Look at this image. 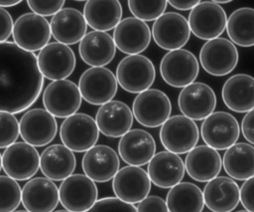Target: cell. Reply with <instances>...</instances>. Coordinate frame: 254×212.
<instances>
[{"mask_svg": "<svg viewBox=\"0 0 254 212\" xmlns=\"http://www.w3.org/2000/svg\"><path fill=\"white\" fill-rule=\"evenodd\" d=\"M223 169L230 178L245 181L254 176V146L246 142H236L222 157Z\"/></svg>", "mask_w": 254, "mask_h": 212, "instance_id": "d6a6232c", "label": "cell"}, {"mask_svg": "<svg viewBox=\"0 0 254 212\" xmlns=\"http://www.w3.org/2000/svg\"><path fill=\"white\" fill-rule=\"evenodd\" d=\"M59 201V188L46 177L32 178L22 188V204L28 212H53Z\"/></svg>", "mask_w": 254, "mask_h": 212, "instance_id": "d4e9b609", "label": "cell"}, {"mask_svg": "<svg viewBox=\"0 0 254 212\" xmlns=\"http://www.w3.org/2000/svg\"><path fill=\"white\" fill-rule=\"evenodd\" d=\"M204 205L212 212H231L240 202V188L230 177L217 176L203 188Z\"/></svg>", "mask_w": 254, "mask_h": 212, "instance_id": "484cf974", "label": "cell"}, {"mask_svg": "<svg viewBox=\"0 0 254 212\" xmlns=\"http://www.w3.org/2000/svg\"><path fill=\"white\" fill-rule=\"evenodd\" d=\"M119 157L116 151L104 144L94 145L87 150L81 160V167L88 178L94 182H107L119 170Z\"/></svg>", "mask_w": 254, "mask_h": 212, "instance_id": "7402d4cb", "label": "cell"}, {"mask_svg": "<svg viewBox=\"0 0 254 212\" xmlns=\"http://www.w3.org/2000/svg\"><path fill=\"white\" fill-rule=\"evenodd\" d=\"M186 167L183 159L170 151H160L148 163L147 173L153 184L160 188H172L181 183Z\"/></svg>", "mask_w": 254, "mask_h": 212, "instance_id": "cb8c5ba5", "label": "cell"}, {"mask_svg": "<svg viewBox=\"0 0 254 212\" xmlns=\"http://www.w3.org/2000/svg\"><path fill=\"white\" fill-rule=\"evenodd\" d=\"M52 36L58 43L74 45L86 35L87 24L83 14L77 9L63 8L50 22Z\"/></svg>", "mask_w": 254, "mask_h": 212, "instance_id": "83f0119b", "label": "cell"}, {"mask_svg": "<svg viewBox=\"0 0 254 212\" xmlns=\"http://www.w3.org/2000/svg\"><path fill=\"white\" fill-rule=\"evenodd\" d=\"M224 105L235 112L254 109V78L247 74H235L228 78L221 90Z\"/></svg>", "mask_w": 254, "mask_h": 212, "instance_id": "f1b7e54d", "label": "cell"}, {"mask_svg": "<svg viewBox=\"0 0 254 212\" xmlns=\"http://www.w3.org/2000/svg\"><path fill=\"white\" fill-rule=\"evenodd\" d=\"M240 202L245 210L254 212V176L245 180L241 185Z\"/></svg>", "mask_w": 254, "mask_h": 212, "instance_id": "b9f144b4", "label": "cell"}, {"mask_svg": "<svg viewBox=\"0 0 254 212\" xmlns=\"http://www.w3.org/2000/svg\"><path fill=\"white\" fill-rule=\"evenodd\" d=\"M1 168H2V155L0 153V170H1Z\"/></svg>", "mask_w": 254, "mask_h": 212, "instance_id": "7dc6e473", "label": "cell"}, {"mask_svg": "<svg viewBox=\"0 0 254 212\" xmlns=\"http://www.w3.org/2000/svg\"><path fill=\"white\" fill-rule=\"evenodd\" d=\"M44 86L37 56L14 42L0 44V111L20 113L39 98Z\"/></svg>", "mask_w": 254, "mask_h": 212, "instance_id": "6da1fadb", "label": "cell"}, {"mask_svg": "<svg viewBox=\"0 0 254 212\" xmlns=\"http://www.w3.org/2000/svg\"><path fill=\"white\" fill-rule=\"evenodd\" d=\"M137 212H169L166 201L156 195L147 196L144 200L138 203Z\"/></svg>", "mask_w": 254, "mask_h": 212, "instance_id": "60d3db41", "label": "cell"}, {"mask_svg": "<svg viewBox=\"0 0 254 212\" xmlns=\"http://www.w3.org/2000/svg\"><path fill=\"white\" fill-rule=\"evenodd\" d=\"M236 212H249V211H247V210H238Z\"/></svg>", "mask_w": 254, "mask_h": 212, "instance_id": "f907efd6", "label": "cell"}, {"mask_svg": "<svg viewBox=\"0 0 254 212\" xmlns=\"http://www.w3.org/2000/svg\"><path fill=\"white\" fill-rule=\"evenodd\" d=\"M60 202L69 212H86L98 197L97 186L83 174H72L62 181L59 188Z\"/></svg>", "mask_w": 254, "mask_h": 212, "instance_id": "7c38bea8", "label": "cell"}, {"mask_svg": "<svg viewBox=\"0 0 254 212\" xmlns=\"http://www.w3.org/2000/svg\"><path fill=\"white\" fill-rule=\"evenodd\" d=\"M38 67L44 78L65 80L75 69L76 59L71 48L58 42L49 43L37 56Z\"/></svg>", "mask_w": 254, "mask_h": 212, "instance_id": "5bb4252c", "label": "cell"}, {"mask_svg": "<svg viewBox=\"0 0 254 212\" xmlns=\"http://www.w3.org/2000/svg\"><path fill=\"white\" fill-rule=\"evenodd\" d=\"M239 54L236 46L226 38L206 41L199 51V63L203 70L215 77L230 74L237 66Z\"/></svg>", "mask_w": 254, "mask_h": 212, "instance_id": "52a82bcc", "label": "cell"}, {"mask_svg": "<svg viewBox=\"0 0 254 212\" xmlns=\"http://www.w3.org/2000/svg\"><path fill=\"white\" fill-rule=\"evenodd\" d=\"M132 112L138 123L155 128L162 126L170 117L172 104L164 92L149 89L136 96L132 104Z\"/></svg>", "mask_w": 254, "mask_h": 212, "instance_id": "8992f818", "label": "cell"}, {"mask_svg": "<svg viewBox=\"0 0 254 212\" xmlns=\"http://www.w3.org/2000/svg\"><path fill=\"white\" fill-rule=\"evenodd\" d=\"M20 134L19 121L9 112L0 111V148H7L15 143Z\"/></svg>", "mask_w": 254, "mask_h": 212, "instance_id": "74e56055", "label": "cell"}, {"mask_svg": "<svg viewBox=\"0 0 254 212\" xmlns=\"http://www.w3.org/2000/svg\"><path fill=\"white\" fill-rule=\"evenodd\" d=\"M21 202L19 183L7 175H0V212H14Z\"/></svg>", "mask_w": 254, "mask_h": 212, "instance_id": "d590c367", "label": "cell"}, {"mask_svg": "<svg viewBox=\"0 0 254 212\" xmlns=\"http://www.w3.org/2000/svg\"><path fill=\"white\" fill-rule=\"evenodd\" d=\"M226 32L229 40L239 47L254 46V8L241 7L227 18Z\"/></svg>", "mask_w": 254, "mask_h": 212, "instance_id": "e575fe53", "label": "cell"}, {"mask_svg": "<svg viewBox=\"0 0 254 212\" xmlns=\"http://www.w3.org/2000/svg\"><path fill=\"white\" fill-rule=\"evenodd\" d=\"M152 33L146 24L135 17H127L119 22L113 31V41L116 48L129 55H140L151 42Z\"/></svg>", "mask_w": 254, "mask_h": 212, "instance_id": "ffe728a7", "label": "cell"}, {"mask_svg": "<svg viewBox=\"0 0 254 212\" xmlns=\"http://www.w3.org/2000/svg\"><path fill=\"white\" fill-rule=\"evenodd\" d=\"M86 212H137V209L133 204L126 203L117 197H104L97 200Z\"/></svg>", "mask_w": 254, "mask_h": 212, "instance_id": "f35d334b", "label": "cell"}, {"mask_svg": "<svg viewBox=\"0 0 254 212\" xmlns=\"http://www.w3.org/2000/svg\"><path fill=\"white\" fill-rule=\"evenodd\" d=\"M2 168L14 180L32 179L40 168V155L36 147L26 142H15L2 154Z\"/></svg>", "mask_w": 254, "mask_h": 212, "instance_id": "2e32d148", "label": "cell"}, {"mask_svg": "<svg viewBox=\"0 0 254 212\" xmlns=\"http://www.w3.org/2000/svg\"><path fill=\"white\" fill-rule=\"evenodd\" d=\"M83 16L93 31L107 32L119 24L122 6L118 0H88L84 4Z\"/></svg>", "mask_w": 254, "mask_h": 212, "instance_id": "1f68e13d", "label": "cell"}, {"mask_svg": "<svg viewBox=\"0 0 254 212\" xmlns=\"http://www.w3.org/2000/svg\"><path fill=\"white\" fill-rule=\"evenodd\" d=\"M78 53L86 65L104 67L114 59L116 46L108 33L90 31L79 42Z\"/></svg>", "mask_w": 254, "mask_h": 212, "instance_id": "4dcf8cb0", "label": "cell"}, {"mask_svg": "<svg viewBox=\"0 0 254 212\" xmlns=\"http://www.w3.org/2000/svg\"><path fill=\"white\" fill-rule=\"evenodd\" d=\"M55 212H69V211H67V210H57Z\"/></svg>", "mask_w": 254, "mask_h": 212, "instance_id": "c3c4849f", "label": "cell"}, {"mask_svg": "<svg viewBox=\"0 0 254 212\" xmlns=\"http://www.w3.org/2000/svg\"><path fill=\"white\" fill-rule=\"evenodd\" d=\"M81 101L78 86L69 80L51 82L43 94L45 109L59 118H66L76 113Z\"/></svg>", "mask_w": 254, "mask_h": 212, "instance_id": "8fae6325", "label": "cell"}, {"mask_svg": "<svg viewBox=\"0 0 254 212\" xmlns=\"http://www.w3.org/2000/svg\"><path fill=\"white\" fill-rule=\"evenodd\" d=\"M178 106L183 115L194 120H204L216 107V95L206 84L194 82L179 94Z\"/></svg>", "mask_w": 254, "mask_h": 212, "instance_id": "ac0fdd59", "label": "cell"}, {"mask_svg": "<svg viewBox=\"0 0 254 212\" xmlns=\"http://www.w3.org/2000/svg\"><path fill=\"white\" fill-rule=\"evenodd\" d=\"M159 136L167 151L179 155L189 153L196 146L199 131L192 119L183 114H176L170 116L161 126Z\"/></svg>", "mask_w": 254, "mask_h": 212, "instance_id": "3957f363", "label": "cell"}, {"mask_svg": "<svg viewBox=\"0 0 254 212\" xmlns=\"http://www.w3.org/2000/svg\"><path fill=\"white\" fill-rule=\"evenodd\" d=\"M156 141L148 131L140 128L130 129L118 142L121 159L131 166H143L156 154Z\"/></svg>", "mask_w": 254, "mask_h": 212, "instance_id": "44dd1931", "label": "cell"}, {"mask_svg": "<svg viewBox=\"0 0 254 212\" xmlns=\"http://www.w3.org/2000/svg\"><path fill=\"white\" fill-rule=\"evenodd\" d=\"M166 203L169 212H201L204 207L203 193L190 182H181L167 193Z\"/></svg>", "mask_w": 254, "mask_h": 212, "instance_id": "836d02e7", "label": "cell"}, {"mask_svg": "<svg viewBox=\"0 0 254 212\" xmlns=\"http://www.w3.org/2000/svg\"><path fill=\"white\" fill-rule=\"evenodd\" d=\"M81 98L93 106H102L114 98L118 83L115 75L104 67H91L85 70L79 80Z\"/></svg>", "mask_w": 254, "mask_h": 212, "instance_id": "ba28073f", "label": "cell"}, {"mask_svg": "<svg viewBox=\"0 0 254 212\" xmlns=\"http://www.w3.org/2000/svg\"><path fill=\"white\" fill-rule=\"evenodd\" d=\"M185 167L191 179L207 183L218 176L222 159L217 150L207 145H197L187 154Z\"/></svg>", "mask_w": 254, "mask_h": 212, "instance_id": "4316f807", "label": "cell"}, {"mask_svg": "<svg viewBox=\"0 0 254 212\" xmlns=\"http://www.w3.org/2000/svg\"><path fill=\"white\" fill-rule=\"evenodd\" d=\"M14 212H28L27 210H17V211H14Z\"/></svg>", "mask_w": 254, "mask_h": 212, "instance_id": "681fc988", "label": "cell"}, {"mask_svg": "<svg viewBox=\"0 0 254 212\" xmlns=\"http://www.w3.org/2000/svg\"><path fill=\"white\" fill-rule=\"evenodd\" d=\"M200 1L195 0V1H168V4L171 5L173 8L178 9V10H191L193 9Z\"/></svg>", "mask_w": 254, "mask_h": 212, "instance_id": "f6af8a7d", "label": "cell"}, {"mask_svg": "<svg viewBox=\"0 0 254 212\" xmlns=\"http://www.w3.org/2000/svg\"><path fill=\"white\" fill-rule=\"evenodd\" d=\"M128 8L132 15L143 21H156L161 17L168 6V1L166 0H129Z\"/></svg>", "mask_w": 254, "mask_h": 212, "instance_id": "8d00e7d4", "label": "cell"}, {"mask_svg": "<svg viewBox=\"0 0 254 212\" xmlns=\"http://www.w3.org/2000/svg\"><path fill=\"white\" fill-rule=\"evenodd\" d=\"M151 33L155 43L169 52L183 49L190 37L188 20L176 12H167L159 17L154 22Z\"/></svg>", "mask_w": 254, "mask_h": 212, "instance_id": "e0dca14e", "label": "cell"}, {"mask_svg": "<svg viewBox=\"0 0 254 212\" xmlns=\"http://www.w3.org/2000/svg\"><path fill=\"white\" fill-rule=\"evenodd\" d=\"M27 5L33 13L42 16H54L63 9L64 5V0H28Z\"/></svg>", "mask_w": 254, "mask_h": 212, "instance_id": "ab89813d", "label": "cell"}, {"mask_svg": "<svg viewBox=\"0 0 254 212\" xmlns=\"http://www.w3.org/2000/svg\"><path fill=\"white\" fill-rule=\"evenodd\" d=\"M156 78L153 62L143 55L124 57L116 68L118 85L131 94H141L151 88Z\"/></svg>", "mask_w": 254, "mask_h": 212, "instance_id": "7a4b0ae2", "label": "cell"}, {"mask_svg": "<svg viewBox=\"0 0 254 212\" xmlns=\"http://www.w3.org/2000/svg\"><path fill=\"white\" fill-rule=\"evenodd\" d=\"M190 32L200 40H212L226 29L227 16L224 9L214 1H200L189 15Z\"/></svg>", "mask_w": 254, "mask_h": 212, "instance_id": "9c48e42d", "label": "cell"}, {"mask_svg": "<svg viewBox=\"0 0 254 212\" xmlns=\"http://www.w3.org/2000/svg\"><path fill=\"white\" fill-rule=\"evenodd\" d=\"M200 134L205 145L215 150H226L238 140L240 125L229 112L214 111L202 121Z\"/></svg>", "mask_w": 254, "mask_h": 212, "instance_id": "30bf717a", "label": "cell"}, {"mask_svg": "<svg viewBox=\"0 0 254 212\" xmlns=\"http://www.w3.org/2000/svg\"><path fill=\"white\" fill-rule=\"evenodd\" d=\"M76 158L64 144H52L40 155V169L52 181H64L74 171Z\"/></svg>", "mask_w": 254, "mask_h": 212, "instance_id": "f546056e", "label": "cell"}, {"mask_svg": "<svg viewBox=\"0 0 254 212\" xmlns=\"http://www.w3.org/2000/svg\"><path fill=\"white\" fill-rule=\"evenodd\" d=\"M241 131L244 138L254 145V109L245 113L241 121Z\"/></svg>", "mask_w": 254, "mask_h": 212, "instance_id": "ee69618b", "label": "cell"}, {"mask_svg": "<svg viewBox=\"0 0 254 212\" xmlns=\"http://www.w3.org/2000/svg\"><path fill=\"white\" fill-rule=\"evenodd\" d=\"M21 3V0H0V8L13 7Z\"/></svg>", "mask_w": 254, "mask_h": 212, "instance_id": "bcb514c9", "label": "cell"}, {"mask_svg": "<svg viewBox=\"0 0 254 212\" xmlns=\"http://www.w3.org/2000/svg\"><path fill=\"white\" fill-rule=\"evenodd\" d=\"M99 137L95 119L89 114L76 112L66 117L60 127V138L72 152H86L92 148Z\"/></svg>", "mask_w": 254, "mask_h": 212, "instance_id": "5b68a950", "label": "cell"}, {"mask_svg": "<svg viewBox=\"0 0 254 212\" xmlns=\"http://www.w3.org/2000/svg\"><path fill=\"white\" fill-rule=\"evenodd\" d=\"M14 43L25 51H41L52 36L48 20L35 13H25L17 18L13 27Z\"/></svg>", "mask_w": 254, "mask_h": 212, "instance_id": "4fadbf2b", "label": "cell"}, {"mask_svg": "<svg viewBox=\"0 0 254 212\" xmlns=\"http://www.w3.org/2000/svg\"><path fill=\"white\" fill-rule=\"evenodd\" d=\"M133 119L128 105L113 100L100 106L95 115L99 132L108 137H122L131 129Z\"/></svg>", "mask_w": 254, "mask_h": 212, "instance_id": "603a6c76", "label": "cell"}, {"mask_svg": "<svg viewBox=\"0 0 254 212\" xmlns=\"http://www.w3.org/2000/svg\"><path fill=\"white\" fill-rule=\"evenodd\" d=\"M13 19L10 13L4 8H0V44L7 42L13 33Z\"/></svg>", "mask_w": 254, "mask_h": 212, "instance_id": "7bdbcfd3", "label": "cell"}, {"mask_svg": "<svg viewBox=\"0 0 254 212\" xmlns=\"http://www.w3.org/2000/svg\"><path fill=\"white\" fill-rule=\"evenodd\" d=\"M19 127L22 139L34 147L51 143L58 132L55 116L40 107L27 110L20 119Z\"/></svg>", "mask_w": 254, "mask_h": 212, "instance_id": "9a60e30c", "label": "cell"}, {"mask_svg": "<svg viewBox=\"0 0 254 212\" xmlns=\"http://www.w3.org/2000/svg\"><path fill=\"white\" fill-rule=\"evenodd\" d=\"M199 73L196 57L187 49L170 51L160 63V74L166 84L173 88H182L194 83Z\"/></svg>", "mask_w": 254, "mask_h": 212, "instance_id": "277c9868", "label": "cell"}, {"mask_svg": "<svg viewBox=\"0 0 254 212\" xmlns=\"http://www.w3.org/2000/svg\"><path fill=\"white\" fill-rule=\"evenodd\" d=\"M115 197L136 204L144 200L151 190V180L148 173L138 166H124L118 170L112 180Z\"/></svg>", "mask_w": 254, "mask_h": 212, "instance_id": "d6986e66", "label": "cell"}]
</instances>
